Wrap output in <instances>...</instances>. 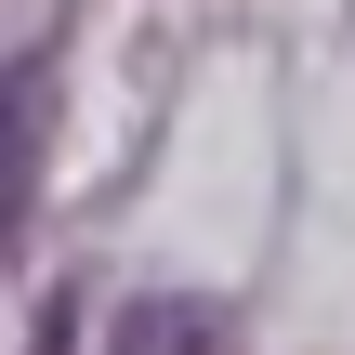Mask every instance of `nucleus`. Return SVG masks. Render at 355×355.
Wrapping results in <instances>:
<instances>
[{
    "mask_svg": "<svg viewBox=\"0 0 355 355\" xmlns=\"http://www.w3.org/2000/svg\"><path fill=\"white\" fill-rule=\"evenodd\" d=\"M40 145H53V53L0 66V263L26 250V198H40Z\"/></svg>",
    "mask_w": 355,
    "mask_h": 355,
    "instance_id": "f257e3e1",
    "label": "nucleus"
},
{
    "mask_svg": "<svg viewBox=\"0 0 355 355\" xmlns=\"http://www.w3.org/2000/svg\"><path fill=\"white\" fill-rule=\"evenodd\" d=\"M119 355H224V329H211V303H145L119 329Z\"/></svg>",
    "mask_w": 355,
    "mask_h": 355,
    "instance_id": "f03ea898",
    "label": "nucleus"
}]
</instances>
